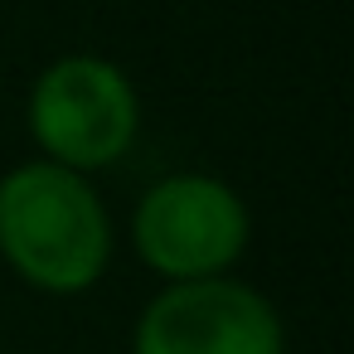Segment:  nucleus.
Wrapping results in <instances>:
<instances>
[{
  "instance_id": "1",
  "label": "nucleus",
  "mask_w": 354,
  "mask_h": 354,
  "mask_svg": "<svg viewBox=\"0 0 354 354\" xmlns=\"http://www.w3.org/2000/svg\"><path fill=\"white\" fill-rule=\"evenodd\" d=\"M0 257L39 291H88L112 262V218L88 175L54 160L0 175Z\"/></svg>"
},
{
  "instance_id": "2",
  "label": "nucleus",
  "mask_w": 354,
  "mask_h": 354,
  "mask_svg": "<svg viewBox=\"0 0 354 354\" xmlns=\"http://www.w3.org/2000/svg\"><path fill=\"white\" fill-rule=\"evenodd\" d=\"M25 117H30V136L44 151V160L68 165L78 175L117 165L141 131L136 88L102 54L54 59L35 78Z\"/></svg>"
},
{
  "instance_id": "3",
  "label": "nucleus",
  "mask_w": 354,
  "mask_h": 354,
  "mask_svg": "<svg viewBox=\"0 0 354 354\" xmlns=\"http://www.w3.org/2000/svg\"><path fill=\"white\" fill-rule=\"evenodd\" d=\"M131 243L141 262L170 281L223 277L248 248V209L218 175H165L131 214Z\"/></svg>"
},
{
  "instance_id": "4",
  "label": "nucleus",
  "mask_w": 354,
  "mask_h": 354,
  "mask_svg": "<svg viewBox=\"0 0 354 354\" xmlns=\"http://www.w3.org/2000/svg\"><path fill=\"white\" fill-rule=\"evenodd\" d=\"M272 301L233 277L175 281L136 320L131 354H281Z\"/></svg>"
}]
</instances>
